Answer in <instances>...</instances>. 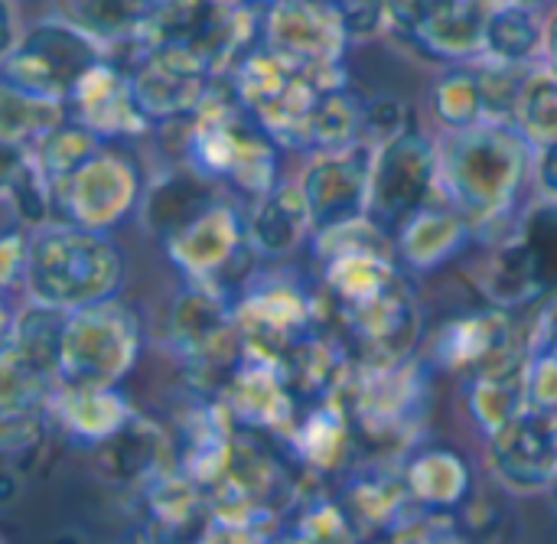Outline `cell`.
Instances as JSON below:
<instances>
[{"mask_svg": "<svg viewBox=\"0 0 557 544\" xmlns=\"http://www.w3.org/2000/svg\"><path fill=\"white\" fill-rule=\"evenodd\" d=\"M532 163L535 144L516 124L483 121L463 131H444L441 196L473 225L476 238L496 245L516 232L506 225L516 215Z\"/></svg>", "mask_w": 557, "mask_h": 544, "instance_id": "1", "label": "cell"}, {"mask_svg": "<svg viewBox=\"0 0 557 544\" xmlns=\"http://www.w3.org/2000/svg\"><path fill=\"white\" fill-rule=\"evenodd\" d=\"M281 153L284 147L235 98L225 78L209 88L206 101L186 121L183 160L196 163L228 196H238L245 202H255L277 183H284Z\"/></svg>", "mask_w": 557, "mask_h": 544, "instance_id": "2", "label": "cell"}, {"mask_svg": "<svg viewBox=\"0 0 557 544\" xmlns=\"http://www.w3.org/2000/svg\"><path fill=\"white\" fill-rule=\"evenodd\" d=\"M124 277V251L104 232L49 222L29 235V264L23 284L26 300L72 313L121 297Z\"/></svg>", "mask_w": 557, "mask_h": 544, "instance_id": "3", "label": "cell"}, {"mask_svg": "<svg viewBox=\"0 0 557 544\" xmlns=\"http://www.w3.org/2000/svg\"><path fill=\"white\" fill-rule=\"evenodd\" d=\"M163 251L183 281L206 284L232 297V304L258 277L264 261L248 235V209H242L228 193L170 235Z\"/></svg>", "mask_w": 557, "mask_h": 544, "instance_id": "4", "label": "cell"}, {"mask_svg": "<svg viewBox=\"0 0 557 544\" xmlns=\"http://www.w3.org/2000/svg\"><path fill=\"white\" fill-rule=\"evenodd\" d=\"M144 349L140 313L121 297L72 310L62 330V388H121Z\"/></svg>", "mask_w": 557, "mask_h": 544, "instance_id": "5", "label": "cell"}, {"mask_svg": "<svg viewBox=\"0 0 557 544\" xmlns=\"http://www.w3.org/2000/svg\"><path fill=\"white\" fill-rule=\"evenodd\" d=\"M101 59L104 46L72 20H36L3 49L0 78L13 88L65 101Z\"/></svg>", "mask_w": 557, "mask_h": 544, "instance_id": "6", "label": "cell"}, {"mask_svg": "<svg viewBox=\"0 0 557 544\" xmlns=\"http://www.w3.org/2000/svg\"><path fill=\"white\" fill-rule=\"evenodd\" d=\"M323 320L343 339L352 362L366 369H388L414 359L424 333L421 304L408 284V274L369 300L326 307Z\"/></svg>", "mask_w": 557, "mask_h": 544, "instance_id": "7", "label": "cell"}, {"mask_svg": "<svg viewBox=\"0 0 557 544\" xmlns=\"http://www.w3.org/2000/svg\"><path fill=\"white\" fill-rule=\"evenodd\" d=\"M261 42L323 91L349 85L346 49L352 46L333 3L323 0H264Z\"/></svg>", "mask_w": 557, "mask_h": 544, "instance_id": "8", "label": "cell"}, {"mask_svg": "<svg viewBox=\"0 0 557 544\" xmlns=\"http://www.w3.org/2000/svg\"><path fill=\"white\" fill-rule=\"evenodd\" d=\"M235 326L251 356L277 362L326 326L320 290L284 274L258 271V277L235 297Z\"/></svg>", "mask_w": 557, "mask_h": 544, "instance_id": "9", "label": "cell"}, {"mask_svg": "<svg viewBox=\"0 0 557 544\" xmlns=\"http://www.w3.org/2000/svg\"><path fill=\"white\" fill-rule=\"evenodd\" d=\"M225 82L284 150L300 147V131L323 91L310 75L297 72L264 42H258L235 62Z\"/></svg>", "mask_w": 557, "mask_h": 544, "instance_id": "10", "label": "cell"}, {"mask_svg": "<svg viewBox=\"0 0 557 544\" xmlns=\"http://www.w3.org/2000/svg\"><path fill=\"white\" fill-rule=\"evenodd\" d=\"M441 196V140L418 124L375 147L369 180V219L388 235Z\"/></svg>", "mask_w": 557, "mask_h": 544, "instance_id": "11", "label": "cell"}, {"mask_svg": "<svg viewBox=\"0 0 557 544\" xmlns=\"http://www.w3.org/2000/svg\"><path fill=\"white\" fill-rule=\"evenodd\" d=\"M55 189V222H69L91 232H111L131 212L140 209L147 180L137 160L124 150L104 144L88 163H82Z\"/></svg>", "mask_w": 557, "mask_h": 544, "instance_id": "12", "label": "cell"}, {"mask_svg": "<svg viewBox=\"0 0 557 544\" xmlns=\"http://www.w3.org/2000/svg\"><path fill=\"white\" fill-rule=\"evenodd\" d=\"M215 82L219 78L199 55L170 42L150 46L131 69L134 98L153 127L193 118Z\"/></svg>", "mask_w": 557, "mask_h": 544, "instance_id": "13", "label": "cell"}, {"mask_svg": "<svg viewBox=\"0 0 557 544\" xmlns=\"http://www.w3.org/2000/svg\"><path fill=\"white\" fill-rule=\"evenodd\" d=\"M486 463L493 480L516 496L548 493L557 477V415L525 408L486 437Z\"/></svg>", "mask_w": 557, "mask_h": 544, "instance_id": "14", "label": "cell"}, {"mask_svg": "<svg viewBox=\"0 0 557 544\" xmlns=\"http://www.w3.org/2000/svg\"><path fill=\"white\" fill-rule=\"evenodd\" d=\"M375 147L356 144L336 153H317L300 173V189L313 215V235L333 232L369 215V180Z\"/></svg>", "mask_w": 557, "mask_h": 544, "instance_id": "15", "label": "cell"}, {"mask_svg": "<svg viewBox=\"0 0 557 544\" xmlns=\"http://www.w3.org/2000/svg\"><path fill=\"white\" fill-rule=\"evenodd\" d=\"M516 343H522L516 313L480 304L441 323L437 336L431 339V366L467 379L493 359L506 356Z\"/></svg>", "mask_w": 557, "mask_h": 544, "instance_id": "16", "label": "cell"}, {"mask_svg": "<svg viewBox=\"0 0 557 544\" xmlns=\"http://www.w3.org/2000/svg\"><path fill=\"white\" fill-rule=\"evenodd\" d=\"M65 108L72 121L91 127L108 144L153 131V124L147 121V114L134 98L131 75L121 65H114L108 55L82 75V82L65 98Z\"/></svg>", "mask_w": 557, "mask_h": 544, "instance_id": "17", "label": "cell"}, {"mask_svg": "<svg viewBox=\"0 0 557 544\" xmlns=\"http://www.w3.org/2000/svg\"><path fill=\"white\" fill-rule=\"evenodd\" d=\"M473 225L450 202H431L392 232L398 268L418 277L454 264L473 245Z\"/></svg>", "mask_w": 557, "mask_h": 544, "instance_id": "18", "label": "cell"}, {"mask_svg": "<svg viewBox=\"0 0 557 544\" xmlns=\"http://www.w3.org/2000/svg\"><path fill=\"white\" fill-rule=\"evenodd\" d=\"M222 196L225 189L212 176H206L196 163L173 160L153 180H147L137 215L144 232H150L163 245L170 235H176L186 222H193Z\"/></svg>", "mask_w": 557, "mask_h": 544, "instance_id": "19", "label": "cell"}, {"mask_svg": "<svg viewBox=\"0 0 557 544\" xmlns=\"http://www.w3.org/2000/svg\"><path fill=\"white\" fill-rule=\"evenodd\" d=\"M529 366L532 349L522 336V343H516L506 356L463 379L467 415L483 431V437H493L529 408Z\"/></svg>", "mask_w": 557, "mask_h": 544, "instance_id": "20", "label": "cell"}, {"mask_svg": "<svg viewBox=\"0 0 557 544\" xmlns=\"http://www.w3.org/2000/svg\"><path fill=\"white\" fill-rule=\"evenodd\" d=\"M398 463L411 503L428 516H454L473 496L470 460L450 444H414Z\"/></svg>", "mask_w": 557, "mask_h": 544, "instance_id": "21", "label": "cell"}, {"mask_svg": "<svg viewBox=\"0 0 557 544\" xmlns=\"http://www.w3.org/2000/svg\"><path fill=\"white\" fill-rule=\"evenodd\" d=\"M290 454L313 477H336L349 470V457L359 450L352 418L339 398L304 405L294 428L284 434Z\"/></svg>", "mask_w": 557, "mask_h": 544, "instance_id": "22", "label": "cell"}, {"mask_svg": "<svg viewBox=\"0 0 557 544\" xmlns=\"http://www.w3.org/2000/svg\"><path fill=\"white\" fill-rule=\"evenodd\" d=\"M166 336H170V346L180 353V362H189L219 349L222 343L238 336L232 297L206 284L186 281L170 304Z\"/></svg>", "mask_w": 557, "mask_h": 544, "instance_id": "23", "label": "cell"}, {"mask_svg": "<svg viewBox=\"0 0 557 544\" xmlns=\"http://www.w3.org/2000/svg\"><path fill=\"white\" fill-rule=\"evenodd\" d=\"M473 281H476L483 304H493V307L509 310V313L548 304L539 264H535V258H532V251L519 232H512L509 238L493 245L490 258L480 264Z\"/></svg>", "mask_w": 557, "mask_h": 544, "instance_id": "24", "label": "cell"}, {"mask_svg": "<svg viewBox=\"0 0 557 544\" xmlns=\"http://www.w3.org/2000/svg\"><path fill=\"white\" fill-rule=\"evenodd\" d=\"M248 235L264 261H281L313 238V215L300 183H277L248 202Z\"/></svg>", "mask_w": 557, "mask_h": 544, "instance_id": "25", "label": "cell"}, {"mask_svg": "<svg viewBox=\"0 0 557 544\" xmlns=\"http://www.w3.org/2000/svg\"><path fill=\"white\" fill-rule=\"evenodd\" d=\"M52 421L59 434L85 450H98L108 437H114L131 418L134 405L124 398L121 388H62L55 392Z\"/></svg>", "mask_w": 557, "mask_h": 544, "instance_id": "26", "label": "cell"}, {"mask_svg": "<svg viewBox=\"0 0 557 544\" xmlns=\"http://www.w3.org/2000/svg\"><path fill=\"white\" fill-rule=\"evenodd\" d=\"M548 16L539 3H499L490 7L483 59L506 65H539L545 62Z\"/></svg>", "mask_w": 557, "mask_h": 544, "instance_id": "27", "label": "cell"}, {"mask_svg": "<svg viewBox=\"0 0 557 544\" xmlns=\"http://www.w3.org/2000/svg\"><path fill=\"white\" fill-rule=\"evenodd\" d=\"M91 454L98 460L101 477L111 483H121V486H144L153 477L166 473L160 463L166 454V441H163L160 428L140 415H134L114 437H108Z\"/></svg>", "mask_w": 557, "mask_h": 544, "instance_id": "28", "label": "cell"}, {"mask_svg": "<svg viewBox=\"0 0 557 544\" xmlns=\"http://www.w3.org/2000/svg\"><path fill=\"white\" fill-rule=\"evenodd\" d=\"M3 206L7 225L36 232L55 222V189L33 150L3 147Z\"/></svg>", "mask_w": 557, "mask_h": 544, "instance_id": "29", "label": "cell"}, {"mask_svg": "<svg viewBox=\"0 0 557 544\" xmlns=\"http://www.w3.org/2000/svg\"><path fill=\"white\" fill-rule=\"evenodd\" d=\"M362 104L366 98H359L349 85L320 91L300 131L297 153L317 157V153H336L362 144Z\"/></svg>", "mask_w": 557, "mask_h": 544, "instance_id": "30", "label": "cell"}, {"mask_svg": "<svg viewBox=\"0 0 557 544\" xmlns=\"http://www.w3.org/2000/svg\"><path fill=\"white\" fill-rule=\"evenodd\" d=\"M69 121L62 98H42L0 82V140L13 150H36L59 124Z\"/></svg>", "mask_w": 557, "mask_h": 544, "instance_id": "31", "label": "cell"}, {"mask_svg": "<svg viewBox=\"0 0 557 544\" xmlns=\"http://www.w3.org/2000/svg\"><path fill=\"white\" fill-rule=\"evenodd\" d=\"M65 20L95 36L108 52L121 42L144 36L150 23V7L147 0H69Z\"/></svg>", "mask_w": 557, "mask_h": 544, "instance_id": "32", "label": "cell"}, {"mask_svg": "<svg viewBox=\"0 0 557 544\" xmlns=\"http://www.w3.org/2000/svg\"><path fill=\"white\" fill-rule=\"evenodd\" d=\"M431 111L444 131H463L473 124L486 121V104H483V85L476 62H457L447 65L434 85H431Z\"/></svg>", "mask_w": 557, "mask_h": 544, "instance_id": "33", "label": "cell"}, {"mask_svg": "<svg viewBox=\"0 0 557 544\" xmlns=\"http://www.w3.org/2000/svg\"><path fill=\"white\" fill-rule=\"evenodd\" d=\"M512 124L535 147L557 140V72H552L545 62L529 69Z\"/></svg>", "mask_w": 557, "mask_h": 544, "instance_id": "34", "label": "cell"}, {"mask_svg": "<svg viewBox=\"0 0 557 544\" xmlns=\"http://www.w3.org/2000/svg\"><path fill=\"white\" fill-rule=\"evenodd\" d=\"M104 144H108V140H101L91 127H85V124H78V121L69 118V121L59 124L33 153H36L39 166L46 170V176H49L52 183H59V180H65L69 173H75L82 163H88Z\"/></svg>", "mask_w": 557, "mask_h": 544, "instance_id": "35", "label": "cell"}, {"mask_svg": "<svg viewBox=\"0 0 557 544\" xmlns=\"http://www.w3.org/2000/svg\"><path fill=\"white\" fill-rule=\"evenodd\" d=\"M516 232L525 238L535 264H539V274H542V284H545V294H548V304L557 300V202L555 199H545V202H535L516 225Z\"/></svg>", "mask_w": 557, "mask_h": 544, "instance_id": "36", "label": "cell"}, {"mask_svg": "<svg viewBox=\"0 0 557 544\" xmlns=\"http://www.w3.org/2000/svg\"><path fill=\"white\" fill-rule=\"evenodd\" d=\"M529 69L525 65L493 62V59H476V72H480V85H483V104H486V121H503V124L516 121V108H519Z\"/></svg>", "mask_w": 557, "mask_h": 544, "instance_id": "37", "label": "cell"}, {"mask_svg": "<svg viewBox=\"0 0 557 544\" xmlns=\"http://www.w3.org/2000/svg\"><path fill=\"white\" fill-rule=\"evenodd\" d=\"M454 529L467 544H506L512 532V516L503 503L490 496H470L454 516Z\"/></svg>", "mask_w": 557, "mask_h": 544, "instance_id": "38", "label": "cell"}, {"mask_svg": "<svg viewBox=\"0 0 557 544\" xmlns=\"http://www.w3.org/2000/svg\"><path fill=\"white\" fill-rule=\"evenodd\" d=\"M408 127H414V114H411L408 101H401L398 95L366 98V104H362V144L382 147V144L395 140L398 134H405Z\"/></svg>", "mask_w": 557, "mask_h": 544, "instance_id": "39", "label": "cell"}, {"mask_svg": "<svg viewBox=\"0 0 557 544\" xmlns=\"http://www.w3.org/2000/svg\"><path fill=\"white\" fill-rule=\"evenodd\" d=\"M333 10L343 23L346 39L356 42H372L392 29V10L388 0H333Z\"/></svg>", "mask_w": 557, "mask_h": 544, "instance_id": "40", "label": "cell"}, {"mask_svg": "<svg viewBox=\"0 0 557 544\" xmlns=\"http://www.w3.org/2000/svg\"><path fill=\"white\" fill-rule=\"evenodd\" d=\"M467 0H388L392 10V29L414 42L421 33H428L434 23H441L447 13H454Z\"/></svg>", "mask_w": 557, "mask_h": 544, "instance_id": "41", "label": "cell"}, {"mask_svg": "<svg viewBox=\"0 0 557 544\" xmlns=\"http://www.w3.org/2000/svg\"><path fill=\"white\" fill-rule=\"evenodd\" d=\"M29 235L26 228L7 225L0 238V287L7 294L23 290L26 284V264H29Z\"/></svg>", "mask_w": 557, "mask_h": 544, "instance_id": "42", "label": "cell"}, {"mask_svg": "<svg viewBox=\"0 0 557 544\" xmlns=\"http://www.w3.org/2000/svg\"><path fill=\"white\" fill-rule=\"evenodd\" d=\"M525 339H529V349H532V353L548 356L557 366V300L545 304L542 317L532 323V330L525 333Z\"/></svg>", "mask_w": 557, "mask_h": 544, "instance_id": "43", "label": "cell"}, {"mask_svg": "<svg viewBox=\"0 0 557 544\" xmlns=\"http://www.w3.org/2000/svg\"><path fill=\"white\" fill-rule=\"evenodd\" d=\"M532 180L542 189L545 199L557 202V140H548L535 147V163H532Z\"/></svg>", "mask_w": 557, "mask_h": 544, "instance_id": "44", "label": "cell"}, {"mask_svg": "<svg viewBox=\"0 0 557 544\" xmlns=\"http://www.w3.org/2000/svg\"><path fill=\"white\" fill-rule=\"evenodd\" d=\"M545 65L557 72V7L548 13V42H545Z\"/></svg>", "mask_w": 557, "mask_h": 544, "instance_id": "45", "label": "cell"}, {"mask_svg": "<svg viewBox=\"0 0 557 544\" xmlns=\"http://www.w3.org/2000/svg\"><path fill=\"white\" fill-rule=\"evenodd\" d=\"M486 3H490V7H499V3H539V7H542L545 0H486Z\"/></svg>", "mask_w": 557, "mask_h": 544, "instance_id": "46", "label": "cell"}, {"mask_svg": "<svg viewBox=\"0 0 557 544\" xmlns=\"http://www.w3.org/2000/svg\"><path fill=\"white\" fill-rule=\"evenodd\" d=\"M548 499H552V506L557 509V477H555V483H552V490H548Z\"/></svg>", "mask_w": 557, "mask_h": 544, "instance_id": "47", "label": "cell"}, {"mask_svg": "<svg viewBox=\"0 0 557 544\" xmlns=\"http://www.w3.org/2000/svg\"><path fill=\"white\" fill-rule=\"evenodd\" d=\"M222 3H264V0H222Z\"/></svg>", "mask_w": 557, "mask_h": 544, "instance_id": "48", "label": "cell"}, {"mask_svg": "<svg viewBox=\"0 0 557 544\" xmlns=\"http://www.w3.org/2000/svg\"><path fill=\"white\" fill-rule=\"evenodd\" d=\"M323 3H333V0H323Z\"/></svg>", "mask_w": 557, "mask_h": 544, "instance_id": "49", "label": "cell"}]
</instances>
